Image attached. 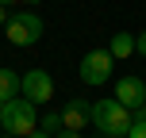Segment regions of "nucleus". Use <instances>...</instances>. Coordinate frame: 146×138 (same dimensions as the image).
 Returning <instances> with one entry per match:
<instances>
[{
  "mask_svg": "<svg viewBox=\"0 0 146 138\" xmlns=\"http://www.w3.org/2000/svg\"><path fill=\"white\" fill-rule=\"evenodd\" d=\"M108 50H111V58H131L135 54V35H127V31H115L111 35V42H108Z\"/></svg>",
  "mask_w": 146,
  "mask_h": 138,
  "instance_id": "obj_9",
  "label": "nucleus"
},
{
  "mask_svg": "<svg viewBox=\"0 0 146 138\" xmlns=\"http://www.w3.org/2000/svg\"><path fill=\"white\" fill-rule=\"evenodd\" d=\"M4 35H8V42L12 46H35L38 38H42V19H38L35 12H19V15H8V23H4Z\"/></svg>",
  "mask_w": 146,
  "mask_h": 138,
  "instance_id": "obj_3",
  "label": "nucleus"
},
{
  "mask_svg": "<svg viewBox=\"0 0 146 138\" xmlns=\"http://www.w3.org/2000/svg\"><path fill=\"white\" fill-rule=\"evenodd\" d=\"M27 4H38V0H27Z\"/></svg>",
  "mask_w": 146,
  "mask_h": 138,
  "instance_id": "obj_19",
  "label": "nucleus"
},
{
  "mask_svg": "<svg viewBox=\"0 0 146 138\" xmlns=\"http://www.w3.org/2000/svg\"><path fill=\"white\" fill-rule=\"evenodd\" d=\"M0 4H4V8H8V4H19V0H0Z\"/></svg>",
  "mask_w": 146,
  "mask_h": 138,
  "instance_id": "obj_16",
  "label": "nucleus"
},
{
  "mask_svg": "<svg viewBox=\"0 0 146 138\" xmlns=\"http://www.w3.org/2000/svg\"><path fill=\"white\" fill-rule=\"evenodd\" d=\"M19 88H23V77H19V73H15V69H0V104L15 100Z\"/></svg>",
  "mask_w": 146,
  "mask_h": 138,
  "instance_id": "obj_8",
  "label": "nucleus"
},
{
  "mask_svg": "<svg viewBox=\"0 0 146 138\" xmlns=\"http://www.w3.org/2000/svg\"><path fill=\"white\" fill-rule=\"evenodd\" d=\"M23 96H27L31 104H46V100H54V77L46 69H27L23 73V88H19Z\"/></svg>",
  "mask_w": 146,
  "mask_h": 138,
  "instance_id": "obj_5",
  "label": "nucleus"
},
{
  "mask_svg": "<svg viewBox=\"0 0 146 138\" xmlns=\"http://www.w3.org/2000/svg\"><path fill=\"white\" fill-rule=\"evenodd\" d=\"M139 111H142V115H146V104H142V108H139Z\"/></svg>",
  "mask_w": 146,
  "mask_h": 138,
  "instance_id": "obj_18",
  "label": "nucleus"
},
{
  "mask_svg": "<svg viewBox=\"0 0 146 138\" xmlns=\"http://www.w3.org/2000/svg\"><path fill=\"white\" fill-rule=\"evenodd\" d=\"M0 127H4L8 134H19V138H27L31 131H38L35 104H31L27 96H15V100L0 104Z\"/></svg>",
  "mask_w": 146,
  "mask_h": 138,
  "instance_id": "obj_1",
  "label": "nucleus"
},
{
  "mask_svg": "<svg viewBox=\"0 0 146 138\" xmlns=\"http://www.w3.org/2000/svg\"><path fill=\"white\" fill-rule=\"evenodd\" d=\"M111 50H92V54H85V61H81V81L85 85H92V88H100V85H108L111 81Z\"/></svg>",
  "mask_w": 146,
  "mask_h": 138,
  "instance_id": "obj_4",
  "label": "nucleus"
},
{
  "mask_svg": "<svg viewBox=\"0 0 146 138\" xmlns=\"http://www.w3.org/2000/svg\"><path fill=\"white\" fill-rule=\"evenodd\" d=\"M135 50H139V54H142V58H146V31H142V35H139V38H135Z\"/></svg>",
  "mask_w": 146,
  "mask_h": 138,
  "instance_id": "obj_12",
  "label": "nucleus"
},
{
  "mask_svg": "<svg viewBox=\"0 0 146 138\" xmlns=\"http://www.w3.org/2000/svg\"><path fill=\"white\" fill-rule=\"evenodd\" d=\"M8 138H19V134H8Z\"/></svg>",
  "mask_w": 146,
  "mask_h": 138,
  "instance_id": "obj_20",
  "label": "nucleus"
},
{
  "mask_svg": "<svg viewBox=\"0 0 146 138\" xmlns=\"http://www.w3.org/2000/svg\"><path fill=\"white\" fill-rule=\"evenodd\" d=\"M127 138H146V115H142V111H135V119H131V131H127Z\"/></svg>",
  "mask_w": 146,
  "mask_h": 138,
  "instance_id": "obj_11",
  "label": "nucleus"
},
{
  "mask_svg": "<svg viewBox=\"0 0 146 138\" xmlns=\"http://www.w3.org/2000/svg\"><path fill=\"white\" fill-rule=\"evenodd\" d=\"M38 131L58 134V131H62V115H54V111H50V115H42V119H38Z\"/></svg>",
  "mask_w": 146,
  "mask_h": 138,
  "instance_id": "obj_10",
  "label": "nucleus"
},
{
  "mask_svg": "<svg viewBox=\"0 0 146 138\" xmlns=\"http://www.w3.org/2000/svg\"><path fill=\"white\" fill-rule=\"evenodd\" d=\"M58 115H62V127H66V131H85V127L92 123V104H85L81 96H73V100H66V108H62Z\"/></svg>",
  "mask_w": 146,
  "mask_h": 138,
  "instance_id": "obj_6",
  "label": "nucleus"
},
{
  "mask_svg": "<svg viewBox=\"0 0 146 138\" xmlns=\"http://www.w3.org/2000/svg\"><path fill=\"white\" fill-rule=\"evenodd\" d=\"M4 23H8V12H4V4H0V27H4Z\"/></svg>",
  "mask_w": 146,
  "mask_h": 138,
  "instance_id": "obj_15",
  "label": "nucleus"
},
{
  "mask_svg": "<svg viewBox=\"0 0 146 138\" xmlns=\"http://www.w3.org/2000/svg\"><path fill=\"white\" fill-rule=\"evenodd\" d=\"M131 119H135V111H127L115 96L92 104V127H100L104 134H127L131 131Z\"/></svg>",
  "mask_w": 146,
  "mask_h": 138,
  "instance_id": "obj_2",
  "label": "nucleus"
},
{
  "mask_svg": "<svg viewBox=\"0 0 146 138\" xmlns=\"http://www.w3.org/2000/svg\"><path fill=\"white\" fill-rule=\"evenodd\" d=\"M54 138H81V131H66V127H62V131L54 134Z\"/></svg>",
  "mask_w": 146,
  "mask_h": 138,
  "instance_id": "obj_13",
  "label": "nucleus"
},
{
  "mask_svg": "<svg viewBox=\"0 0 146 138\" xmlns=\"http://www.w3.org/2000/svg\"><path fill=\"white\" fill-rule=\"evenodd\" d=\"M115 100L123 104L127 111H139L142 104H146V85L139 77H123V81H115Z\"/></svg>",
  "mask_w": 146,
  "mask_h": 138,
  "instance_id": "obj_7",
  "label": "nucleus"
},
{
  "mask_svg": "<svg viewBox=\"0 0 146 138\" xmlns=\"http://www.w3.org/2000/svg\"><path fill=\"white\" fill-rule=\"evenodd\" d=\"M27 138H54V134H46V131H31Z\"/></svg>",
  "mask_w": 146,
  "mask_h": 138,
  "instance_id": "obj_14",
  "label": "nucleus"
},
{
  "mask_svg": "<svg viewBox=\"0 0 146 138\" xmlns=\"http://www.w3.org/2000/svg\"><path fill=\"white\" fill-rule=\"evenodd\" d=\"M104 138H127V134H104Z\"/></svg>",
  "mask_w": 146,
  "mask_h": 138,
  "instance_id": "obj_17",
  "label": "nucleus"
}]
</instances>
